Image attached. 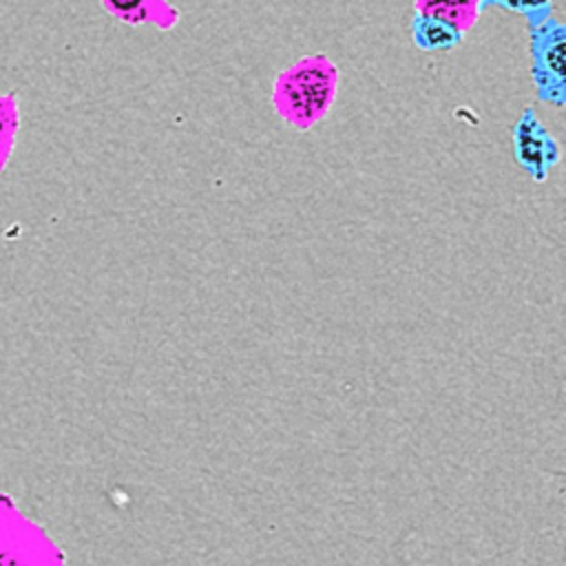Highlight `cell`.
Returning a JSON list of instances; mask_svg holds the SVG:
<instances>
[{"mask_svg":"<svg viewBox=\"0 0 566 566\" xmlns=\"http://www.w3.org/2000/svg\"><path fill=\"white\" fill-rule=\"evenodd\" d=\"M338 80V66L329 55H303L274 75L272 106L287 126L305 133L329 115Z\"/></svg>","mask_w":566,"mask_h":566,"instance_id":"cell-1","label":"cell"},{"mask_svg":"<svg viewBox=\"0 0 566 566\" xmlns=\"http://www.w3.org/2000/svg\"><path fill=\"white\" fill-rule=\"evenodd\" d=\"M531 80L539 102L562 108L566 104V27L557 18H546L528 31Z\"/></svg>","mask_w":566,"mask_h":566,"instance_id":"cell-2","label":"cell"},{"mask_svg":"<svg viewBox=\"0 0 566 566\" xmlns=\"http://www.w3.org/2000/svg\"><path fill=\"white\" fill-rule=\"evenodd\" d=\"M513 157L537 184L546 181L551 168L562 161L559 139L546 128L533 106H526L513 124Z\"/></svg>","mask_w":566,"mask_h":566,"instance_id":"cell-3","label":"cell"},{"mask_svg":"<svg viewBox=\"0 0 566 566\" xmlns=\"http://www.w3.org/2000/svg\"><path fill=\"white\" fill-rule=\"evenodd\" d=\"M102 9L128 24V27H153L159 31H170L179 22V9L168 0H99Z\"/></svg>","mask_w":566,"mask_h":566,"instance_id":"cell-4","label":"cell"},{"mask_svg":"<svg viewBox=\"0 0 566 566\" xmlns=\"http://www.w3.org/2000/svg\"><path fill=\"white\" fill-rule=\"evenodd\" d=\"M411 40H413L416 49L427 51V53H436V51H451V49L460 46L462 40H464V33L458 31L455 27L447 24L440 18L413 13V18H411Z\"/></svg>","mask_w":566,"mask_h":566,"instance_id":"cell-5","label":"cell"},{"mask_svg":"<svg viewBox=\"0 0 566 566\" xmlns=\"http://www.w3.org/2000/svg\"><path fill=\"white\" fill-rule=\"evenodd\" d=\"M413 13L440 18L458 31L467 33L475 27L484 9V0H413Z\"/></svg>","mask_w":566,"mask_h":566,"instance_id":"cell-6","label":"cell"},{"mask_svg":"<svg viewBox=\"0 0 566 566\" xmlns=\"http://www.w3.org/2000/svg\"><path fill=\"white\" fill-rule=\"evenodd\" d=\"M20 130V104L15 91L0 95V172L11 161Z\"/></svg>","mask_w":566,"mask_h":566,"instance_id":"cell-7","label":"cell"},{"mask_svg":"<svg viewBox=\"0 0 566 566\" xmlns=\"http://www.w3.org/2000/svg\"><path fill=\"white\" fill-rule=\"evenodd\" d=\"M484 7H497L509 13H520L528 22V31L551 18L553 0H484Z\"/></svg>","mask_w":566,"mask_h":566,"instance_id":"cell-8","label":"cell"}]
</instances>
